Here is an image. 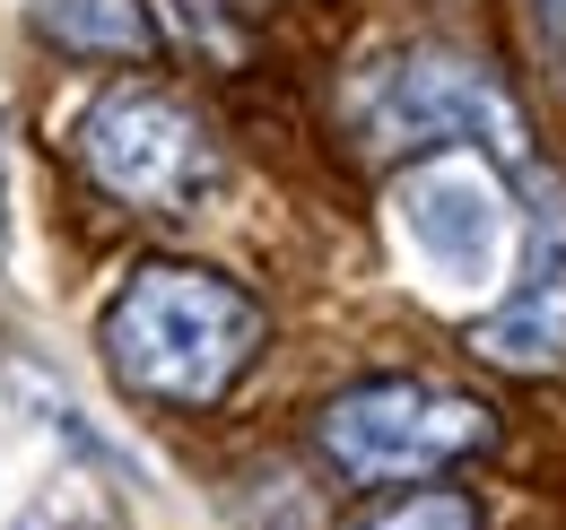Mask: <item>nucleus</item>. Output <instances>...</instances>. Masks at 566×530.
<instances>
[{"mask_svg":"<svg viewBox=\"0 0 566 530\" xmlns=\"http://www.w3.org/2000/svg\"><path fill=\"white\" fill-rule=\"evenodd\" d=\"M366 530H480V505H471L462 487H419V496L384 505Z\"/></svg>","mask_w":566,"mask_h":530,"instance_id":"obj_9","label":"nucleus"},{"mask_svg":"<svg viewBox=\"0 0 566 530\" xmlns=\"http://www.w3.org/2000/svg\"><path fill=\"white\" fill-rule=\"evenodd\" d=\"M532 9V35L549 44V53H566V0H523Z\"/></svg>","mask_w":566,"mask_h":530,"instance_id":"obj_10","label":"nucleus"},{"mask_svg":"<svg viewBox=\"0 0 566 530\" xmlns=\"http://www.w3.org/2000/svg\"><path fill=\"white\" fill-rule=\"evenodd\" d=\"M323 462L349 487H419L444 469L480 462L496 444V409L453 383H419V374H384V383H349L314 417Z\"/></svg>","mask_w":566,"mask_h":530,"instance_id":"obj_2","label":"nucleus"},{"mask_svg":"<svg viewBox=\"0 0 566 530\" xmlns=\"http://www.w3.org/2000/svg\"><path fill=\"white\" fill-rule=\"evenodd\" d=\"M78 157H87V174L114 200H132L148 218H192V209L227 183V157H218L210 123H201L184 96L148 87V78L105 87V96L78 114Z\"/></svg>","mask_w":566,"mask_h":530,"instance_id":"obj_3","label":"nucleus"},{"mask_svg":"<svg viewBox=\"0 0 566 530\" xmlns=\"http://www.w3.org/2000/svg\"><path fill=\"white\" fill-rule=\"evenodd\" d=\"M148 26L175 35V44L201 53V62H244V35H235L227 0H148Z\"/></svg>","mask_w":566,"mask_h":530,"instance_id":"obj_8","label":"nucleus"},{"mask_svg":"<svg viewBox=\"0 0 566 530\" xmlns=\"http://www.w3.org/2000/svg\"><path fill=\"white\" fill-rule=\"evenodd\" d=\"M357 131L375 157H419V148H496L505 166H532V139L514 96L462 53H392L357 87Z\"/></svg>","mask_w":566,"mask_h":530,"instance_id":"obj_4","label":"nucleus"},{"mask_svg":"<svg viewBox=\"0 0 566 530\" xmlns=\"http://www.w3.org/2000/svg\"><path fill=\"white\" fill-rule=\"evenodd\" d=\"M471 348L505 374H558L566 365V192L532 174V218H523V278L505 305L471 322Z\"/></svg>","mask_w":566,"mask_h":530,"instance_id":"obj_6","label":"nucleus"},{"mask_svg":"<svg viewBox=\"0 0 566 530\" xmlns=\"http://www.w3.org/2000/svg\"><path fill=\"white\" fill-rule=\"evenodd\" d=\"M27 18H35L44 44H62L78 62H140L148 44H157L148 0H35Z\"/></svg>","mask_w":566,"mask_h":530,"instance_id":"obj_7","label":"nucleus"},{"mask_svg":"<svg viewBox=\"0 0 566 530\" xmlns=\"http://www.w3.org/2000/svg\"><path fill=\"white\" fill-rule=\"evenodd\" d=\"M262 305L201 262H140L123 278V296L105 305V365L140 400L166 409H210L244 383V365L262 357Z\"/></svg>","mask_w":566,"mask_h":530,"instance_id":"obj_1","label":"nucleus"},{"mask_svg":"<svg viewBox=\"0 0 566 530\" xmlns=\"http://www.w3.org/2000/svg\"><path fill=\"white\" fill-rule=\"evenodd\" d=\"M392 218L444 296H489L514 262V200L480 148H436L427 166H410L392 192Z\"/></svg>","mask_w":566,"mask_h":530,"instance_id":"obj_5","label":"nucleus"}]
</instances>
